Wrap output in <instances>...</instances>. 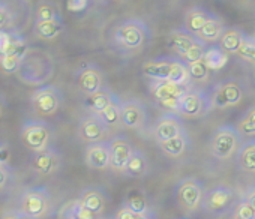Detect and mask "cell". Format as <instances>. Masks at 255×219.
Segmentation results:
<instances>
[{"label":"cell","mask_w":255,"mask_h":219,"mask_svg":"<svg viewBox=\"0 0 255 219\" xmlns=\"http://www.w3.org/2000/svg\"><path fill=\"white\" fill-rule=\"evenodd\" d=\"M56 65L50 54L39 50H29L23 59L17 77L27 86H44L54 75Z\"/></svg>","instance_id":"cell-1"},{"label":"cell","mask_w":255,"mask_h":219,"mask_svg":"<svg viewBox=\"0 0 255 219\" xmlns=\"http://www.w3.org/2000/svg\"><path fill=\"white\" fill-rule=\"evenodd\" d=\"M150 39L149 26L140 18H128L113 30V44L123 53H135Z\"/></svg>","instance_id":"cell-2"},{"label":"cell","mask_w":255,"mask_h":219,"mask_svg":"<svg viewBox=\"0 0 255 219\" xmlns=\"http://www.w3.org/2000/svg\"><path fill=\"white\" fill-rule=\"evenodd\" d=\"M143 74L153 81H171L177 84H189L188 65L179 57H161L149 60L143 65Z\"/></svg>","instance_id":"cell-3"},{"label":"cell","mask_w":255,"mask_h":219,"mask_svg":"<svg viewBox=\"0 0 255 219\" xmlns=\"http://www.w3.org/2000/svg\"><path fill=\"white\" fill-rule=\"evenodd\" d=\"M242 134L236 126L222 125L210 137V153L218 161H227L237 155L242 146Z\"/></svg>","instance_id":"cell-4"},{"label":"cell","mask_w":255,"mask_h":219,"mask_svg":"<svg viewBox=\"0 0 255 219\" xmlns=\"http://www.w3.org/2000/svg\"><path fill=\"white\" fill-rule=\"evenodd\" d=\"M21 143L30 152H39L50 147V141L53 138V129L45 120H27L23 123L20 131Z\"/></svg>","instance_id":"cell-5"},{"label":"cell","mask_w":255,"mask_h":219,"mask_svg":"<svg viewBox=\"0 0 255 219\" xmlns=\"http://www.w3.org/2000/svg\"><path fill=\"white\" fill-rule=\"evenodd\" d=\"M51 209V194L47 188H30L24 191L20 197V206L18 212L21 215L41 219L47 216V213Z\"/></svg>","instance_id":"cell-6"},{"label":"cell","mask_w":255,"mask_h":219,"mask_svg":"<svg viewBox=\"0 0 255 219\" xmlns=\"http://www.w3.org/2000/svg\"><path fill=\"white\" fill-rule=\"evenodd\" d=\"M30 104L39 116H53L63 104V95L59 87L44 84L32 93Z\"/></svg>","instance_id":"cell-7"},{"label":"cell","mask_w":255,"mask_h":219,"mask_svg":"<svg viewBox=\"0 0 255 219\" xmlns=\"http://www.w3.org/2000/svg\"><path fill=\"white\" fill-rule=\"evenodd\" d=\"M212 107L213 105H212L210 95L189 87V90L179 101L177 114L183 117H189V119H198L207 114Z\"/></svg>","instance_id":"cell-8"},{"label":"cell","mask_w":255,"mask_h":219,"mask_svg":"<svg viewBox=\"0 0 255 219\" xmlns=\"http://www.w3.org/2000/svg\"><path fill=\"white\" fill-rule=\"evenodd\" d=\"M204 188L200 180L194 177L182 179L176 188V200L186 212H195L201 207L204 198Z\"/></svg>","instance_id":"cell-9"},{"label":"cell","mask_w":255,"mask_h":219,"mask_svg":"<svg viewBox=\"0 0 255 219\" xmlns=\"http://www.w3.org/2000/svg\"><path fill=\"white\" fill-rule=\"evenodd\" d=\"M189 90V84H177L171 81H153L150 92L153 98L165 108L177 113V105L182 96Z\"/></svg>","instance_id":"cell-10"},{"label":"cell","mask_w":255,"mask_h":219,"mask_svg":"<svg viewBox=\"0 0 255 219\" xmlns=\"http://www.w3.org/2000/svg\"><path fill=\"white\" fill-rule=\"evenodd\" d=\"M234 201V192L225 185H218L209 189L203 198V209L212 216H221L227 213Z\"/></svg>","instance_id":"cell-11"},{"label":"cell","mask_w":255,"mask_h":219,"mask_svg":"<svg viewBox=\"0 0 255 219\" xmlns=\"http://www.w3.org/2000/svg\"><path fill=\"white\" fill-rule=\"evenodd\" d=\"M63 159L57 149L47 147L39 152H32L30 156V168L42 176H51L56 174L62 168Z\"/></svg>","instance_id":"cell-12"},{"label":"cell","mask_w":255,"mask_h":219,"mask_svg":"<svg viewBox=\"0 0 255 219\" xmlns=\"http://www.w3.org/2000/svg\"><path fill=\"white\" fill-rule=\"evenodd\" d=\"M120 119H122V126L128 129H135V131L141 129L147 123V108L138 99L122 101Z\"/></svg>","instance_id":"cell-13"},{"label":"cell","mask_w":255,"mask_h":219,"mask_svg":"<svg viewBox=\"0 0 255 219\" xmlns=\"http://www.w3.org/2000/svg\"><path fill=\"white\" fill-rule=\"evenodd\" d=\"M75 83L81 93L90 96L104 87V74L95 63H86L75 72Z\"/></svg>","instance_id":"cell-14"},{"label":"cell","mask_w":255,"mask_h":219,"mask_svg":"<svg viewBox=\"0 0 255 219\" xmlns=\"http://www.w3.org/2000/svg\"><path fill=\"white\" fill-rule=\"evenodd\" d=\"M210 99H212V105L215 108L222 110V108L234 107L243 99V89L237 81L227 80L213 89Z\"/></svg>","instance_id":"cell-15"},{"label":"cell","mask_w":255,"mask_h":219,"mask_svg":"<svg viewBox=\"0 0 255 219\" xmlns=\"http://www.w3.org/2000/svg\"><path fill=\"white\" fill-rule=\"evenodd\" d=\"M108 143H110V155H111L110 168L117 173H123L135 150V147L123 135L113 137Z\"/></svg>","instance_id":"cell-16"},{"label":"cell","mask_w":255,"mask_h":219,"mask_svg":"<svg viewBox=\"0 0 255 219\" xmlns=\"http://www.w3.org/2000/svg\"><path fill=\"white\" fill-rule=\"evenodd\" d=\"M108 131L110 128L101 120L98 114H93V113L83 117L78 123V137L81 141L87 144L104 141V138L108 135Z\"/></svg>","instance_id":"cell-17"},{"label":"cell","mask_w":255,"mask_h":219,"mask_svg":"<svg viewBox=\"0 0 255 219\" xmlns=\"http://www.w3.org/2000/svg\"><path fill=\"white\" fill-rule=\"evenodd\" d=\"M201 42H204V41L200 39L197 35L191 33L189 30H186L185 27L174 29L168 35V45L177 54L179 59H182L185 54H188L194 47L200 45Z\"/></svg>","instance_id":"cell-18"},{"label":"cell","mask_w":255,"mask_h":219,"mask_svg":"<svg viewBox=\"0 0 255 219\" xmlns=\"http://www.w3.org/2000/svg\"><path fill=\"white\" fill-rule=\"evenodd\" d=\"M110 143L108 141H99L89 144L84 152V162L92 170H107L110 168Z\"/></svg>","instance_id":"cell-19"},{"label":"cell","mask_w":255,"mask_h":219,"mask_svg":"<svg viewBox=\"0 0 255 219\" xmlns=\"http://www.w3.org/2000/svg\"><path fill=\"white\" fill-rule=\"evenodd\" d=\"M185 126H183V122L179 116L173 114V113H168V114H164L158 122H156V126H155V138H156V143H161V141H167V140H171L180 134H185Z\"/></svg>","instance_id":"cell-20"},{"label":"cell","mask_w":255,"mask_h":219,"mask_svg":"<svg viewBox=\"0 0 255 219\" xmlns=\"http://www.w3.org/2000/svg\"><path fill=\"white\" fill-rule=\"evenodd\" d=\"M78 201L81 203V206L84 209H87L89 212H92L93 215L101 218V215L104 213V210L107 207L108 197H107L105 191L101 188H87L80 194Z\"/></svg>","instance_id":"cell-21"},{"label":"cell","mask_w":255,"mask_h":219,"mask_svg":"<svg viewBox=\"0 0 255 219\" xmlns=\"http://www.w3.org/2000/svg\"><path fill=\"white\" fill-rule=\"evenodd\" d=\"M119 96L108 87H102L101 90H98L96 93L90 95V96H86V101H84V107L89 110L90 113L93 114H99L101 111L111 105Z\"/></svg>","instance_id":"cell-22"},{"label":"cell","mask_w":255,"mask_h":219,"mask_svg":"<svg viewBox=\"0 0 255 219\" xmlns=\"http://www.w3.org/2000/svg\"><path fill=\"white\" fill-rule=\"evenodd\" d=\"M123 207L129 209L134 213L140 215H153L149 203V197L144 191L141 189H129L128 194L125 195Z\"/></svg>","instance_id":"cell-23"},{"label":"cell","mask_w":255,"mask_h":219,"mask_svg":"<svg viewBox=\"0 0 255 219\" xmlns=\"http://www.w3.org/2000/svg\"><path fill=\"white\" fill-rule=\"evenodd\" d=\"M213 17V14L210 11H207L206 8L201 6H194L191 8L186 15H185V29L189 30L194 35H198L201 32V29L207 24V21Z\"/></svg>","instance_id":"cell-24"},{"label":"cell","mask_w":255,"mask_h":219,"mask_svg":"<svg viewBox=\"0 0 255 219\" xmlns=\"http://www.w3.org/2000/svg\"><path fill=\"white\" fill-rule=\"evenodd\" d=\"M147 173H149L147 156L140 149H135L122 174L126 177H131V179H141V177H146Z\"/></svg>","instance_id":"cell-25"},{"label":"cell","mask_w":255,"mask_h":219,"mask_svg":"<svg viewBox=\"0 0 255 219\" xmlns=\"http://www.w3.org/2000/svg\"><path fill=\"white\" fill-rule=\"evenodd\" d=\"M63 30H65L63 20H41V21H35L33 24V33L44 41L56 39Z\"/></svg>","instance_id":"cell-26"},{"label":"cell","mask_w":255,"mask_h":219,"mask_svg":"<svg viewBox=\"0 0 255 219\" xmlns=\"http://www.w3.org/2000/svg\"><path fill=\"white\" fill-rule=\"evenodd\" d=\"M245 36H246L245 32L237 27H225L218 42H219V47L225 53L237 54L239 48L242 47L245 41Z\"/></svg>","instance_id":"cell-27"},{"label":"cell","mask_w":255,"mask_h":219,"mask_svg":"<svg viewBox=\"0 0 255 219\" xmlns=\"http://www.w3.org/2000/svg\"><path fill=\"white\" fill-rule=\"evenodd\" d=\"M237 167L245 173H255V138L245 141L237 155H236Z\"/></svg>","instance_id":"cell-28"},{"label":"cell","mask_w":255,"mask_h":219,"mask_svg":"<svg viewBox=\"0 0 255 219\" xmlns=\"http://www.w3.org/2000/svg\"><path fill=\"white\" fill-rule=\"evenodd\" d=\"M159 149L170 158H180L185 155V152L188 150L189 147V138H188V134H180L171 140H167V141H161L158 143Z\"/></svg>","instance_id":"cell-29"},{"label":"cell","mask_w":255,"mask_h":219,"mask_svg":"<svg viewBox=\"0 0 255 219\" xmlns=\"http://www.w3.org/2000/svg\"><path fill=\"white\" fill-rule=\"evenodd\" d=\"M203 60L210 71H218L227 65L228 57H227V53L219 45H209L204 53Z\"/></svg>","instance_id":"cell-30"},{"label":"cell","mask_w":255,"mask_h":219,"mask_svg":"<svg viewBox=\"0 0 255 219\" xmlns=\"http://www.w3.org/2000/svg\"><path fill=\"white\" fill-rule=\"evenodd\" d=\"M26 54H21V53H2V54H0V72L5 74V75H14V74L17 75Z\"/></svg>","instance_id":"cell-31"},{"label":"cell","mask_w":255,"mask_h":219,"mask_svg":"<svg viewBox=\"0 0 255 219\" xmlns=\"http://www.w3.org/2000/svg\"><path fill=\"white\" fill-rule=\"evenodd\" d=\"M224 29L225 27H224L221 18L213 14V17L207 21V24L201 29V32L197 36L200 39H203L204 42H215V41H219Z\"/></svg>","instance_id":"cell-32"},{"label":"cell","mask_w":255,"mask_h":219,"mask_svg":"<svg viewBox=\"0 0 255 219\" xmlns=\"http://www.w3.org/2000/svg\"><path fill=\"white\" fill-rule=\"evenodd\" d=\"M41 20H63L59 6L50 0H42L35 8V21Z\"/></svg>","instance_id":"cell-33"},{"label":"cell","mask_w":255,"mask_h":219,"mask_svg":"<svg viewBox=\"0 0 255 219\" xmlns=\"http://www.w3.org/2000/svg\"><path fill=\"white\" fill-rule=\"evenodd\" d=\"M120 108H122V101L120 98H117L111 105H108L104 111H101L98 116L101 117V120L108 126V128H116L122 125V119H120Z\"/></svg>","instance_id":"cell-34"},{"label":"cell","mask_w":255,"mask_h":219,"mask_svg":"<svg viewBox=\"0 0 255 219\" xmlns=\"http://www.w3.org/2000/svg\"><path fill=\"white\" fill-rule=\"evenodd\" d=\"M236 128L239 129L242 137H255V105L251 107L240 117Z\"/></svg>","instance_id":"cell-35"},{"label":"cell","mask_w":255,"mask_h":219,"mask_svg":"<svg viewBox=\"0 0 255 219\" xmlns=\"http://www.w3.org/2000/svg\"><path fill=\"white\" fill-rule=\"evenodd\" d=\"M231 219H255V210L248 203L245 197H242L231 210Z\"/></svg>","instance_id":"cell-36"},{"label":"cell","mask_w":255,"mask_h":219,"mask_svg":"<svg viewBox=\"0 0 255 219\" xmlns=\"http://www.w3.org/2000/svg\"><path fill=\"white\" fill-rule=\"evenodd\" d=\"M188 71H189L191 81L201 83V81H206L209 78V71L210 69L207 68V65L204 63V60H198V62L189 63L188 65Z\"/></svg>","instance_id":"cell-37"},{"label":"cell","mask_w":255,"mask_h":219,"mask_svg":"<svg viewBox=\"0 0 255 219\" xmlns=\"http://www.w3.org/2000/svg\"><path fill=\"white\" fill-rule=\"evenodd\" d=\"M237 56L242 57L246 62L255 63V38L245 36V41H243L242 47L239 48Z\"/></svg>","instance_id":"cell-38"},{"label":"cell","mask_w":255,"mask_h":219,"mask_svg":"<svg viewBox=\"0 0 255 219\" xmlns=\"http://www.w3.org/2000/svg\"><path fill=\"white\" fill-rule=\"evenodd\" d=\"M14 23V12L11 6L0 0V30L9 27Z\"/></svg>","instance_id":"cell-39"},{"label":"cell","mask_w":255,"mask_h":219,"mask_svg":"<svg viewBox=\"0 0 255 219\" xmlns=\"http://www.w3.org/2000/svg\"><path fill=\"white\" fill-rule=\"evenodd\" d=\"M114 219H155L153 215H140V213H134L129 209H126L122 206V209L117 212Z\"/></svg>","instance_id":"cell-40"},{"label":"cell","mask_w":255,"mask_h":219,"mask_svg":"<svg viewBox=\"0 0 255 219\" xmlns=\"http://www.w3.org/2000/svg\"><path fill=\"white\" fill-rule=\"evenodd\" d=\"M89 6V0H68L66 8L71 12H81Z\"/></svg>","instance_id":"cell-41"},{"label":"cell","mask_w":255,"mask_h":219,"mask_svg":"<svg viewBox=\"0 0 255 219\" xmlns=\"http://www.w3.org/2000/svg\"><path fill=\"white\" fill-rule=\"evenodd\" d=\"M12 171L8 164H0V189H3L11 180Z\"/></svg>","instance_id":"cell-42"},{"label":"cell","mask_w":255,"mask_h":219,"mask_svg":"<svg viewBox=\"0 0 255 219\" xmlns=\"http://www.w3.org/2000/svg\"><path fill=\"white\" fill-rule=\"evenodd\" d=\"M9 161V146L0 141V164H8Z\"/></svg>","instance_id":"cell-43"},{"label":"cell","mask_w":255,"mask_h":219,"mask_svg":"<svg viewBox=\"0 0 255 219\" xmlns=\"http://www.w3.org/2000/svg\"><path fill=\"white\" fill-rule=\"evenodd\" d=\"M62 219H81V218L72 210L71 204H68V206H65L63 210H62Z\"/></svg>","instance_id":"cell-44"},{"label":"cell","mask_w":255,"mask_h":219,"mask_svg":"<svg viewBox=\"0 0 255 219\" xmlns=\"http://www.w3.org/2000/svg\"><path fill=\"white\" fill-rule=\"evenodd\" d=\"M9 36H11V32H3L0 30V53H3L8 42H9Z\"/></svg>","instance_id":"cell-45"},{"label":"cell","mask_w":255,"mask_h":219,"mask_svg":"<svg viewBox=\"0 0 255 219\" xmlns=\"http://www.w3.org/2000/svg\"><path fill=\"white\" fill-rule=\"evenodd\" d=\"M243 197L248 200V203H249V204L254 207V210H255V183H254V185L246 191V194H245Z\"/></svg>","instance_id":"cell-46"},{"label":"cell","mask_w":255,"mask_h":219,"mask_svg":"<svg viewBox=\"0 0 255 219\" xmlns=\"http://www.w3.org/2000/svg\"><path fill=\"white\" fill-rule=\"evenodd\" d=\"M0 219H20V213H18V210H17V212H15V210L5 212V213H3V216L0 218Z\"/></svg>","instance_id":"cell-47"},{"label":"cell","mask_w":255,"mask_h":219,"mask_svg":"<svg viewBox=\"0 0 255 219\" xmlns=\"http://www.w3.org/2000/svg\"><path fill=\"white\" fill-rule=\"evenodd\" d=\"M6 107H8V102H6V99H5V96L0 93V117H2L3 114H5V111H6Z\"/></svg>","instance_id":"cell-48"},{"label":"cell","mask_w":255,"mask_h":219,"mask_svg":"<svg viewBox=\"0 0 255 219\" xmlns=\"http://www.w3.org/2000/svg\"><path fill=\"white\" fill-rule=\"evenodd\" d=\"M20 213V212H18ZM20 219H35V218H30V216H26V215H21L20 213Z\"/></svg>","instance_id":"cell-49"},{"label":"cell","mask_w":255,"mask_h":219,"mask_svg":"<svg viewBox=\"0 0 255 219\" xmlns=\"http://www.w3.org/2000/svg\"><path fill=\"white\" fill-rule=\"evenodd\" d=\"M99 219H111V218H99Z\"/></svg>","instance_id":"cell-50"}]
</instances>
